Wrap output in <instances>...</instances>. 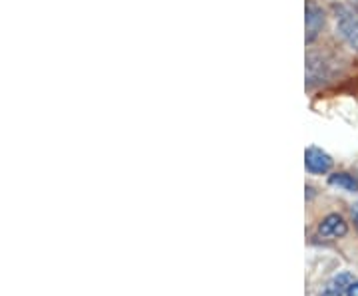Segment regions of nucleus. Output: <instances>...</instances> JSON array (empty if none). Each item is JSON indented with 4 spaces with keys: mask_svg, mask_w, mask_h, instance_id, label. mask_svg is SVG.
<instances>
[{
    "mask_svg": "<svg viewBox=\"0 0 358 296\" xmlns=\"http://www.w3.org/2000/svg\"><path fill=\"white\" fill-rule=\"evenodd\" d=\"M336 30L343 36L346 44L358 52V13L350 8H341V13L336 16Z\"/></svg>",
    "mask_w": 358,
    "mask_h": 296,
    "instance_id": "obj_1",
    "label": "nucleus"
},
{
    "mask_svg": "<svg viewBox=\"0 0 358 296\" xmlns=\"http://www.w3.org/2000/svg\"><path fill=\"white\" fill-rule=\"evenodd\" d=\"M305 165L310 173H327L333 168V159L327 151H322L319 147H308L305 151Z\"/></svg>",
    "mask_w": 358,
    "mask_h": 296,
    "instance_id": "obj_2",
    "label": "nucleus"
},
{
    "mask_svg": "<svg viewBox=\"0 0 358 296\" xmlns=\"http://www.w3.org/2000/svg\"><path fill=\"white\" fill-rule=\"evenodd\" d=\"M305 22H307V42H313L319 36V32L322 30V24H324V13L315 2H308L307 4V18H305Z\"/></svg>",
    "mask_w": 358,
    "mask_h": 296,
    "instance_id": "obj_3",
    "label": "nucleus"
},
{
    "mask_svg": "<svg viewBox=\"0 0 358 296\" xmlns=\"http://www.w3.org/2000/svg\"><path fill=\"white\" fill-rule=\"evenodd\" d=\"M346 231H348V227L341 215H329L319 227V232L322 237H345Z\"/></svg>",
    "mask_w": 358,
    "mask_h": 296,
    "instance_id": "obj_4",
    "label": "nucleus"
},
{
    "mask_svg": "<svg viewBox=\"0 0 358 296\" xmlns=\"http://www.w3.org/2000/svg\"><path fill=\"white\" fill-rule=\"evenodd\" d=\"M329 183L334 185V187L345 189V191H357L358 189V181L352 175H348V173H334V175L329 177Z\"/></svg>",
    "mask_w": 358,
    "mask_h": 296,
    "instance_id": "obj_5",
    "label": "nucleus"
},
{
    "mask_svg": "<svg viewBox=\"0 0 358 296\" xmlns=\"http://www.w3.org/2000/svg\"><path fill=\"white\" fill-rule=\"evenodd\" d=\"M350 284H352L350 283V274H341V276H336L333 283L329 284L324 296H341L343 290H345V286H350Z\"/></svg>",
    "mask_w": 358,
    "mask_h": 296,
    "instance_id": "obj_6",
    "label": "nucleus"
},
{
    "mask_svg": "<svg viewBox=\"0 0 358 296\" xmlns=\"http://www.w3.org/2000/svg\"><path fill=\"white\" fill-rule=\"evenodd\" d=\"M348 296H358V283H352L348 286Z\"/></svg>",
    "mask_w": 358,
    "mask_h": 296,
    "instance_id": "obj_7",
    "label": "nucleus"
},
{
    "mask_svg": "<svg viewBox=\"0 0 358 296\" xmlns=\"http://www.w3.org/2000/svg\"><path fill=\"white\" fill-rule=\"evenodd\" d=\"M355 219H357V223H358V207H357V211H355Z\"/></svg>",
    "mask_w": 358,
    "mask_h": 296,
    "instance_id": "obj_8",
    "label": "nucleus"
}]
</instances>
